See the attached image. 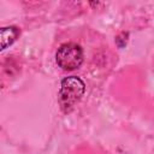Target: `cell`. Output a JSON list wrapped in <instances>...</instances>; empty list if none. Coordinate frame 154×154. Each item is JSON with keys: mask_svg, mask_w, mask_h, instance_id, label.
Segmentation results:
<instances>
[{"mask_svg": "<svg viewBox=\"0 0 154 154\" xmlns=\"http://www.w3.org/2000/svg\"><path fill=\"white\" fill-rule=\"evenodd\" d=\"M55 61L58 66L65 71L76 70L83 63V51L81 46L75 42L63 43L55 53Z\"/></svg>", "mask_w": 154, "mask_h": 154, "instance_id": "cell-2", "label": "cell"}, {"mask_svg": "<svg viewBox=\"0 0 154 154\" xmlns=\"http://www.w3.org/2000/svg\"><path fill=\"white\" fill-rule=\"evenodd\" d=\"M85 91L84 82L77 76L65 77L61 81L59 89V105L61 109L66 113L70 112L75 105L82 99Z\"/></svg>", "mask_w": 154, "mask_h": 154, "instance_id": "cell-1", "label": "cell"}, {"mask_svg": "<svg viewBox=\"0 0 154 154\" xmlns=\"http://www.w3.org/2000/svg\"><path fill=\"white\" fill-rule=\"evenodd\" d=\"M19 35V30L16 26H7V28H2L0 31V41H1V49L7 48L8 46H11L17 36Z\"/></svg>", "mask_w": 154, "mask_h": 154, "instance_id": "cell-3", "label": "cell"}]
</instances>
